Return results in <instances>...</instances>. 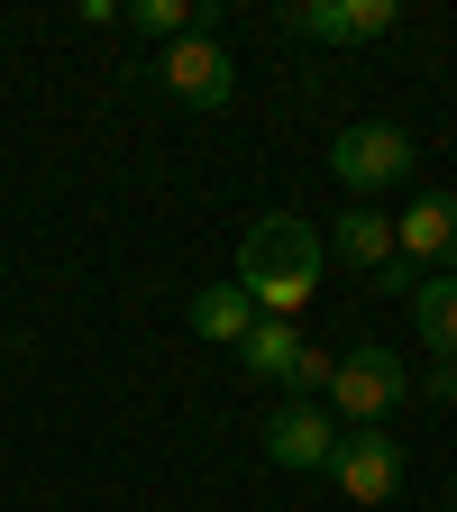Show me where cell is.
I'll return each instance as SVG.
<instances>
[{"mask_svg":"<svg viewBox=\"0 0 457 512\" xmlns=\"http://www.w3.org/2000/svg\"><path fill=\"white\" fill-rule=\"evenodd\" d=\"M320 266H330V247L293 211H266L238 238V293L256 302V320H302V302L320 293Z\"/></svg>","mask_w":457,"mask_h":512,"instance_id":"obj_1","label":"cell"},{"mask_svg":"<svg viewBox=\"0 0 457 512\" xmlns=\"http://www.w3.org/2000/svg\"><path fill=\"white\" fill-rule=\"evenodd\" d=\"M330 412H339V430H384V412H394L403 394H412V375H403V357L394 348H348V357H330Z\"/></svg>","mask_w":457,"mask_h":512,"instance_id":"obj_2","label":"cell"},{"mask_svg":"<svg viewBox=\"0 0 457 512\" xmlns=\"http://www.w3.org/2000/svg\"><path fill=\"white\" fill-rule=\"evenodd\" d=\"M412 165H421V147H412V128H394V119H357V128L330 138V174L357 192V202L384 192V183H403Z\"/></svg>","mask_w":457,"mask_h":512,"instance_id":"obj_3","label":"cell"},{"mask_svg":"<svg viewBox=\"0 0 457 512\" xmlns=\"http://www.w3.org/2000/svg\"><path fill=\"white\" fill-rule=\"evenodd\" d=\"M339 412L330 403H311V394H293L275 421H266V458L284 467V476H330V458H339Z\"/></svg>","mask_w":457,"mask_h":512,"instance_id":"obj_4","label":"cell"},{"mask_svg":"<svg viewBox=\"0 0 457 512\" xmlns=\"http://www.w3.org/2000/svg\"><path fill=\"white\" fill-rule=\"evenodd\" d=\"M238 357H247L256 384H284V394H320V384H330V357L302 339V320H256Z\"/></svg>","mask_w":457,"mask_h":512,"instance_id":"obj_5","label":"cell"},{"mask_svg":"<svg viewBox=\"0 0 457 512\" xmlns=\"http://www.w3.org/2000/svg\"><path fill=\"white\" fill-rule=\"evenodd\" d=\"M156 74H165V92H174L183 110H229V92H238V64H229V46H220L211 28H192V37H174Z\"/></svg>","mask_w":457,"mask_h":512,"instance_id":"obj_6","label":"cell"},{"mask_svg":"<svg viewBox=\"0 0 457 512\" xmlns=\"http://www.w3.org/2000/svg\"><path fill=\"white\" fill-rule=\"evenodd\" d=\"M394 247H403V284L457 275V192H421V202L394 220Z\"/></svg>","mask_w":457,"mask_h":512,"instance_id":"obj_7","label":"cell"},{"mask_svg":"<svg viewBox=\"0 0 457 512\" xmlns=\"http://www.w3.org/2000/svg\"><path fill=\"white\" fill-rule=\"evenodd\" d=\"M330 485L348 494V503H394V485H403V439H384V430H348L339 439V458H330Z\"/></svg>","mask_w":457,"mask_h":512,"instance_id":"obj_8","label":"cell"},{"mask_svg":"<svg viewBox=\"0 0 457 512\" xmlns=\"http://www.w3.org/2000/svg\"><path fill=\"white\" fill-rule=\"evenodd\" d=\"M394 0H293L284 28L311 37V46H366V37H394Z\"/></svg>","mask_w":457,"mask_h":512,"instance_id":"obj_9","label":"cell"},{"mask_svg":"<svg viewBox=\"0 0 457 512\" xmlns=\"http://www.w3.org/2000/svg\"><path fill=\"white\" fill-rule=\"evenodd\" d=\"M320 247H330L339 266H357V275H394V284H403V247H394V220H375L366 202H357V211H339V229L320 238Z\"/></svg>","mask_w":457,"mask_h":512,"instance_id":"obj_10","label":"cell"},{"mask_svg":"<svg viewBox=\"0 0 457 512\" xmlns=\"http://www.w3.org/2000/svg\"><path fill=\"white\" fill-rule=\"evenodd\" d=\"M412 330H421L430 366H457V275H421L412 284Z\"/></svg>","mask_w":457,"mask_h":512,"instance_id":"obj_11","label":"cell"},{"mask_svg":"<svg viewBox=\"0 0 457 512\" xmlns=\"http://www.w3.org/2000/svg\"><path fill=\"white\" fill-rule=\"evenodd\" d=\"M247 330H256V302L238 293V275L211 284V293H192V339H211V348H247Z\"/></svg>","mask_w":457,"mask_h":512,"instance_id":"obj_12","label":"cell"},{"mask_svg":"<svg viewBox=\"0 0 457 512\" xmlns=\"http://www.w3.org/2000/svg\"><path fill=\"white\" fill-rule=\"evenodd\" d=\"M119 28H138V37H192V28H202V10H192V0H128V10H119Z\"/></svg>","mask_w":457,"mask_h":512,"instance_id":"obj_13","label":"cell"},{"mask_svg":"<svg viewBox=\"0 0 457 512\" xmlns=\"http://www.w3.org/2000/svg\"><path fill=\"white\" fill-rule=\"evenodd\" d=\"M448 512H457V494H448Z\"/></svg>","mask_w":457,"mask_h":512,"instance_id":"obj_14","label":"cell"}]
</instances>
